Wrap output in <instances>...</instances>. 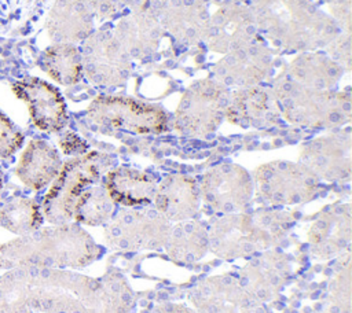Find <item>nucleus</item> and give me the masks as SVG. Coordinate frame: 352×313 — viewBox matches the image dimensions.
<instances>
[{"instance_id": "nucleus-1", "label": "nucleus", "mask_w": 352, "mask_h": 313, "mask_svg": "<svg viewBox=\"0 0 352 313\" xmlns=\"http://www.w3.org/2000/svg\"><path fill=\"white\" fill-rule=\"evenodd\" d=\"M257 30L287 51H314L338 34L336 21L311 0H253Z\"/></svg>"}, {"instance_id": "nucleus-2", "label": "nucleus", "mask_w": 352, "mask_h": 313, "mask_svg": "<svg viewBox=\"0 0 352 313\" xmlns=\"http://www.w3.org/2000/svg\"><path fill=\"white\" fill-rule=\"evenodd\" d=\"M94 247L88 235L77 227L38 228L0 246V266H81L92 259Z\"/></svg>"}, {"instance_id": "nucleus-3", "label": "nucleus", "mask_w": 352, "mask_h": 313, "mask_svg": "<svg viewBox=\"0 0 352 313\" xmlns=\"http://www.w3.org/2000/svg\"><path fill=\"white\" fill-rule=\"evenodd\" d=\"M279 113L287 121L307 128H330L349 121L352 104L348 92L301 86L282 73L274 82Z\"/></svg>"}, {"instance_id": "nucleus-4", "label": "nucleus", "mask_w": 352, "mask_h": 313, "mask_svg": "<svg viewBox=\"0 0 352 313\" xmlns=\"http://www.w3.org/2000/svg\"><path fill=\"white\" fill-rule=\"evenodd\" d=\"M109 166L110 158L96 151L76 156L62 165L44 196L41 206L43 217L54 225L70 221L78 198L100 180L102 173Z\"/></svg>"}, {"instance_id": "nucleus-5", "label": "nucleus", "mask_w": 352, "mask_h": 313, "mask_svg": "<svg viewBox=\"0 0 352 313\" xmlns=\"http://www.w3.org/2000/svg\"><path fill=\"white\" fill-rule=\"evenodd\" d=\"M230 100L228 89L216 80L204 78L190 85L176 108V128L190 136H206L221 124Z\"/></svg>"}, {"instance_id": "nucleus-6", "label": "nucleus", "mask_w": 352, "mask_h": 313, "mask_svg": "<svg viewBox=\"0 0 352 313\" xmlns=\"http://www.w3.org/2000/svg\"><path fill=\"white\" fill-rule=\"evenodd\" d=\"M87 117L99 128L135 135L161 133L166 129V114L157 106L126 96L102 95L92 100Z\"/></svg>"}, {"instance_id": "nucleus-7", "label": "nucleus", "mask_w": 352, "mask_h": 313, "mask_svg": "<svg viewBox=\"0 0 352 313\" xmlns=\"http://www.w3.org/2000/svg\"><path fill=\"white\" fill-rule=\"evenodd\" d=\"M260 196L271 205H296L309 200L318 189V177L304 165L274 161L254 173Z\"/></svg>"}, {"instance_id": "nucleus-8", "label": "nucleus", "mask_w": 352, "mask_h": 313, "mask_svg": "<svg viewBox=\"0 0 352 313\" xmlns=\"http://www.w3.org/2000/svg\"><path fill=\"white\" fill-rule=\"evenodd\" d=\"M81 62L89 81L103 88L122 85L132 71V58L109 30L92 32L84 40Z\"/></svg>"}, {"instance_id": "nucleus-9", "label": "nucleus", "mask_w": 352, "mask_h": 313, "mask_svg": "<svg viewBox=\"0 0 352 313\" xmlns=\"http://www.w3.org/2000/svg\"><path fill=\"white\" fill-rule=\"evenodd\" d=\"M199 189L212 209L223 214L236 213L248 206L253 194V181L243 167L223 163L205 173Z\"/></svg>"}, {"instance_id": "nucleus-10", "label": "nucleus", "mask_w": 352, "mask_h": 313, "mask_svg": "<svg viewBox=\"0 0 352 313\" xmlns=\"http://www.w3.org/2000/svg\"><path fill=\"white\" fill-rule=\"evenodd\" d=\"M257 25L252 12L241 4L219 8L206 26L204 40L208 48L217 54H228L257 40Z\"/></svg>"}, {"instance_id": "nucleus-11", "label": "nucleus", "mask_w": 352, "mask_h": 313, "mask_svg": "<svg viewBox=\"0 0 352 313\" xmlns=\"http://www.w3.org/2000/svg\"><path fill=\"white\" fill-rule=\"evenodd\" d=\"M272 66V54L267 45L256 40L226 54L214 66L216 81L221 85L248 88L261 82Z\"/></svg>"}, {"instance_id": "nucleus-12", "label": "nucleus", "mask_w": 352, "mask_h": 313, "mask_svg": "<svg viewBox=\"0 0 352 313\" xmlns=\"http://www.w3.org/2000/svg\"><path fill=\"white\" fill-rule=\"evenodd\" d=\"M12 91L29 108L33 124L44 132H59L67 122L66 104L60 92L37 77H28L12 84Z\"/></svg>"}, {"instance_id": "nucleus-13", "label": "nucleus", "mask_w": 352, "mask_h": 313, "mask_svg": "<svg viewBox=\"0 0 352 313\" xmlns=\"http://www.w3.org/2000/svg\"><path fill=\"white\" fill-rule=\"evenodd\" d=\"M258 214V217L231 214L221 218L214 224V231L210 235L214 240L213 250L223 255L239 257L252 253L258 248L260 244H264L270 237L268 229H275L278 222L274 216L270 222L260 228L258 225L261 222L263 213Z\"/></svg>"}, {"instance_id": "nucleus-14", "label": "nucleus", "mask_w": 352, "mask_h": 313, "mask_svg": "<svg viewBox=\"0 0 352 313\" xmlns=\"http://www.w3.org/2000/svg\"><path fill=\"white\" fill-rule=\"evenodd\" d=\"M166 218L157 210L124 211L109 225V242L118 248H153L166 240Z\"/></svg>"}, {"instance_id": "nucleus-15", "label": "nucleus", "mask_w": 352, "mask_h": 313, "mask_svg": "<svg viewBox=\"0 0 352 313\" xmlns=\"http://www.w3.org/2000/svg\"><path fill=\"white\" fill-rule=\"evenodd\" d=\"M301 165L316 177L329 181L346 178L351 173L349 135H329L305 144L301 151Z\"/></svg>"}, {"instance_id": "nucleus-16", "label": "nucleus", "mask_w": 352, "mask_h": 313, "mask_svg": "<svg viewBox=\"0 0 352 313\" xmlns=\"http://www.w3.org/2000/svg\"><path fill=\"white\" fill-rule=\"evenodd\" d=\"M226 115L230 122L242 128H265L275 124L279 108L272 91L254 85L230 95Z\"/></svg>"}, {"instance_id": "nucleus-17", "label": "nucleus", "mask_w": 352, "mask_h": 313, "mask_svg": "<svg viewBox=\"0 0 352 313\" xmlns=\"http://www.w3.org/2000/svg\"><path fill=\"white\" fill-rule=\"evenodd\" d=\"M160 11L162 29L179 43L192 45L204 40L210 16L202 0H164Z\"/></svg>"}, {"instance_id": "nucleus-18", "label": "nucleus", "mask_w": 352, "mask_h": 313, "mask_svg": "<svg viewBox=\"0 0 352 313\" xmlns=\"http://www.w3.org/2000/svg\"><path fill=\"white\" fill-rule=\"evenodd\" d=\"M162 25L148 10H135L124 16L114 29V36L132 59L153 55L162 38Z\"/></svg>"}, {"instance_id": "nucleus-19", "label": "nucleus", "mask_w": 352, "mask_h": 313, "mask_svg": "<svg viewBox=\"0 0 352 313\" xmlns=\"http://www.w3.org/2000/svg\"><path fill=\"white\" fill-rule=\"evenodd\" d=\"M94 12L87 0H55L47 30L55 43L84 41L94 32Z\"/></svg>"}, {"instance_id": "nucleus-20", "label": "nucleus", "mask_w": 352, "mask_h": 313, "mask_svg": "<svg viewBox=\"0 0 352 313\" xmlns=\"http://www.w3.org/2000/svg\"><path fill=\"white\" fill-rule=\"evenodd\" d=\"M201 189L197 181L188 176L170 174L157 187L155 210L166 220L182 221L192 217L199 207Z\"/></svg>"}, {"instance_id": "nucleus-21", "label": "nucleus", "mask_w": 352, "mask_h": 313, "mask_svg": "<svg viewBox=\"0 0 352 313\" xmlns=\"http://www.w3.org/2000/svg\"><path fill=\"white\" fill-rule=\"evenodd\" d=\"M62 167L56 148L41 139H33L22 151L15 166L19 181L30 189L38 191L54 181Z\"/></svg>"}, {"instance_id": "nucleus-22", "label": "nucleus", "mask_w": 352, "mask_h": 313, "mask_svg": "<svg viewBox=\"0 0 352 313\" xmlns=\"http://www.w3.org/2000/svg\"><path fill=\"white\" fill-rule=\"evenodd\" d=\"M344 69L327 54L301 52L282 71L293 82L312 89L333 91L342 77Z\"/></svg>"}, {"instance_id": "nucleus-23", "label": "nucleus", "mask_w": 352, "mask_h": 313, "mask_svg": "<svg viewBox=\"0 0 352 313\" xmlns=\"http://www.w3.org/2000/svg\"><path fill=\"white\" fill-rule=\"evenodd\" d=\"M104 187L113 199L124 206H146L154 200V180L132 167H117L107 173Z\"/></svg>"}, {"instance_id": "nucleus-24", "label": "nucleus", "mask_w": 352, "mask_h": 313, "mask_svg": "<svg viewBox=\"0 0 352 313\" xmlns=\"http://www.w3.org/2000/svg\"><path fill=\"white\" fill-rule=\"evenodd\" d=\"M41 69L58 84L74 85L82 77L81 54L74 44L55 43L40 59Z\"/></svg>"}, {"instance_id": "nucleus-25", "label": "nucleus", "mask_w": 352, "mask_h": 313, "mask_svg": "<svg viewBox=\"0 0 352 313\" xmlns=\"http://www.w3.org/2000/svg\"><path fill=\"white\" fill-rule=\"evenodd\" d=\"M43 218L40 206L26 196H11L0 207V227L18 236L37 231Z\"/></svg>"}, {"instance_id": "nucleus-26", "label": "nucleus", "mask_w": 352, "mask_h": 313, "mask_svg": "<svg viewBox=\"0 0 352 313\" xmlns=\"http://www.w3.org/2000/svg\"><path fill=\"white\" fill-rule=\"evenodd\" d=\"M113 211V199L104 185L94 184L78 198L73 218L81 224L99 225L110 218Z\"/></svg>"}, {"instance_id": "nucleus-27", "label": "nucleus", "mask_w": 352, "mask_h": 313, "mask_svg": "<svg viewBox=\"0 0 352 313\" xmlns=\"http://www.w3.org/2000/svg\"><path fill=\"white\" fill-rule=\"evenodd\" d=\"M45 0H0V33L21 30L41 12Z\"/></svg>"}, {"instance_id": "nucleus-28", "label": "nucleus", "mask_w": 352, "mask_h": 313, "mask_svg": "<svg viewBox=\"0 0 352 313\" xmlns=\"http://www.w3.org/2000/svg\"><path fill=\"white\" fill-rule=\"evenodd\" d=\"M21 129L0 111V159H6L16 152L23 144Z\"/></svg>"}, {"instance_id": "nucleus-29", "label": "nucleus", "mask_w": 352, "mask_h": 313, "mask_svg": "<svg viewBox=\"0 0 352 313\" xmlns=\"http://www.w3.org/2000/svg\"><path fill=\"white\" fill-rule=\"evenodd\" d=\"M331 51V58L342 67L349 70L351 69V33L345 32L338 33L331 43L329 44Z\"/></svg>"}, {"instance_id": "nucleus-30", "label": "nucleus", "mask_w": 352, "mask_h": 313, "mask_svg": "<svg viewBox=\"0 0 352 313\" xmlns=\"http://www.w3.org/2000/svg\"><path fill=\"white\" fill-rule=\"evenodd\" d=\"M92 12H96L102 18L113 15L121 5V0H87Z\"/></svg>"}, {"instance_id": "nucleus-31", "label": "nucleus", "mask_w": 352, "mask_h": 313, "mask_svg": "<svg viewBox=\"0 0 352 313\" xmlns=\"http://www.w3.org/2000/svg\"><path fill=\"white\" fill-rule=\"evenodd\" d=\"M84 147V144L81 143V140L73 135V133H69V135H65L62 139H60V147L62 150L66 152V154H78Z\"/></svg>"}, {"instance_id": "nucleus-32", "label": "nucleus", "mask_w": 352, "mask_h": 313, "mask_svg": "<svg viewBox=\"0 0 352 313\" xmlns=\"http://www.w3.org/2000/svg\"><path fill=\"white\" fill-rule=\"evenodd\" d=\"M3 181H4V177H3V172L0 169V194H1V189H3Z\"/></svg>"}]
</instances>
